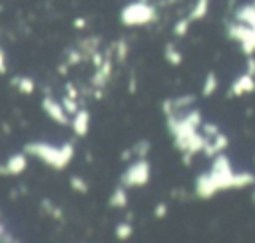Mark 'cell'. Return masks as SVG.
Listing matches in <instances>:
<instances>
[{
  "label": "cell",
  "mask_w": 255,
  "mask_h": 243,
  "mask_svg": "<svg viewBox=\"0 0 255 243\" xmlns=\"http://www.w3.org/2000/svg\"><path fill=\"white\" fill-rule=\"evenodd\" d=\"M235 189V169L225 151L211 157V165L207 171L199 173L193 181V193L199 199H211L219 191Z\"/></svg>",
  "instance_id": "obj_1"
},
{
  "label": "cell",
  "mask_w": 255,
  "mask_h": 243,
  "mask_svg": "<svg viewBox=\"0 0 255 243\" xmlns=\"http://www.w3.org/2000/svg\"><path fill=\"white\" fill-rule=\"evenodd\" d=\"M203 123V116L199 108H189L181 114H171L165 116V127L171 135V143L173 147L181 153L189 141V137L201 127Z\"/></svg>",
  "instance_id": "obj_2"
},
{
  "label": "cell",
  "mask_w": 255,
  "mask_h": 243,
  "mask_svg": "<svg viewBox=\"0 0 255 243\" xmlns=\"http://www.w3.org/2000/svg\"><path fill=\"white\" fill-rule=\"evenodd\" d=\"M24 151L30 157L40 159L42 163H46L48 167H52L56 171L66 169L76 155V147L72 141H64L62 145H54L48 141H28L24 145Z\"/></svg>",
  "instance_id": "obj_3"
},
{
  "label": "cell",
  "mask_w": 255,
  "mask_h": 243,
  "mask_svg": "<svg viewBox=\"0 0 255 243\" xmlns=\"http://www.w3.org/2000/svg\"><path fill=\"white\" fill-rule=\"evenodd\" d=\"M157 20V8L145 0H133L120 10V22L126 28H139Z\"/></svg>",
  "instance_id": "obj_4"
},
{
  "label": "cell",
  "mask_w": 255,
  "mask_h": 243,
  "mask_svg": "<svg viewBox=\"0 0 255 243\" xmlns=\"http://www.w3.org/2000/svg\"><path fill=\"white\" fill-rule=\"evenodd\" d=\"M151 179V163L147 157H135L120 175V183L129 187H145Z\"/></svg>",
  "instance_id": "obj_5"
},
{
  "label": "cell",
  "mask_w": 255,
  "mask_h": 243,
  "mask_svg": "<svg viewBox=\"0 0 255 243\" xmlns=\"http://www.w3.org/2000/svg\"><path fill=\"white\" fill-rule=\"evenodd\" d=\"M225 34H227L229 40L239 44V50L245 56H253L255 54V28L233 20V22L225 24Z\"/></svg>",
  "instance_id": "obj_6"
},
{
  "label": "cell",
  "mask_w": 255,
  "mask_h": 243,
  "mask_svg": "<svg viewBox=\"0 0 255 243\" xmlns=\"http://www.w3.org/2000/svg\"><path fill=\"white\" fill-rule=\"evenodd\" d=\"M104 52H106L104 62L94 70V76L90 78L92 90H106L108 82L112 80V72H114V50H112V44Z\"/></svg>",
  "instance_id": "obj_7"
},
{
  "label": "cell",
  "mask_w": 255,
  "mask_h": 243,
  "mask_svg": "<svg viewBox=\"0 0 255 243\" xmlns=\"http://www.w3.org/2000/svg\"><path fill=\"white\" fill-rule=\"evenodd\" d=\"M197 96L195 94H181V96H171V98H163L159 104V110L163 116H171V114H181L189 108H193Z\"/></svg>",
  "instance_id": "obj_8"
},
{
  "label": "cell",
  "mask_w": 255,
  "mask_h": 243,
  "mask_svg": "<svg viewBox=\"0 0 255 243\" xmlns=\"http://www.w3.org/2000/svg\"><path fill=\"white\" fill-rule=\"evenodd\" d=\"M42 110H44V114L54 122V123H58V125H70V114L64 110V106H62V102H58L56 98H52L50 94H46L44 98H42Z\"/></svg>",
  "instance_id": "obj_9"
},
{
  "label": "cell",
  "mask_w": 255,
  "mask_h": 243,
  "mask_svg": "<svg viewBox=\"0 0 255 243\" xmlns=\"http://www.w3.org/2000/svg\"><path fill=\"white\" fill-rule=\"evenodd\" d=\"M253 92H255V76L243 72L241 76H237L231 82L227 96L229 98H241V96H247V94H253Z\"/></svg>",
  "instance_id": "obj_10"
},
{
  "label": "cell",
  "mask_w": 255,
  "mask_h": 243,
  "mask_svg": "<svg viewBox=\"0 0 255 243\" xmlns=\"http://www.w3.org/2000/svg\"><path fill=\"white\" fill-rule=\"evenodd\" d=\"M28 167V153H12L2 165H0V175H20Z\"/></svg>",
  "instance_id": "obj_11"
},
{
  "label": "cell",
  "mask_w": 255,
  "mask_h": 243,
  "mask_svg": "<svg viewBox=\"0 0 255 243\" xmlns=\"http://www.w3.org/2000/svg\"><path fill=\"white\" fill-rule=\"evenodd\" d=\"M90 122H92V114L86 108H80L72 118H70V125L76 137H86L90 131Z\"/></svg>",
  "instance_id": "obj_12"
},
{
  "label": "cell",
  "mask_w": 255,
  "mask_h": 243,
  "mask_svg": "<svg viewBox=\"0 0 255 243\" xmlns=\"http://www.w3.org/2000/svg\"><path fill=\"white\" fill-rule=\"evenodd\" d=\"M229 147V137H227V133H223V131H217L215 135H211V137H207V141H205V147H203V155L205 157H213V155H217V153H221V151H225Z\"/></svg>",
  "instance_id": "obj_13"
},
{
  "label": "cell",
  "mask_w": 255,
  "mask_h": 243,
  "mask_svg": "<svg viewBox=\"0 0 255 243\" xmlns=\"http://www.w3.org/2000/svg\"><path fill=\"white\" fill-rule=\"evenodd\" d=\"M100 44H102V38H100V36H86V38H80V40L76 42V46H78V50L82 52V56H84L86 62L94 56V52L100 50Z\"/></svg>",
  "instance_id": "obj_14"
},
{
  "label": "cell",
  "mask_w": 255,
  "mask_h": 243,
  "mask_svg": "<svg viewBox=\"0 0 255 243\" xmlns=\"http://www.w3.org/2000/svg\"><path fill=\"white\" fill-rule=\"evenodd\" d=\"M128 203H129L128 187L120 183V185H118V187H114V191L110 193V197H108V205H110V207H114V209H126V207H128Z\"/></svg>",
  "instance_id": "obj_15"
},
{
  "label": "cell",
  "mask_w": 255,
  "mask_h": 243,
  "mask_svg": "<svg viewBox=\"0 0 255 243\" xmlns=\"http://www.w3.org/2000/svg\"><path fill=\"white\" fill-rule=\"evenodd\" d=\"M233 18H235L237 22H241V24H247V26L255 28V4L249 2V4L237 6L235 12H233Z\"/></svg>",
  "instance_id": "obj_16"
},
{
  "label": "cell",
  "mask_w": 255,
  "mask_h": 243,
  "mask_svg": "<svg viewBox=\"0 0 255 243\" xmlns=\"http://www.w3.org/2000/svg\"><path fill=\"white\" fill-rule=\"evenodd\" d=\"M10 84H12L20 94H24V96L34 94V90H36V82H34L30 76H14V78L10 80Z\"/></svg>",
  "instance_id": "obj_17"
},
{
  "label": "cell",
  "mask_w": 255,
  "mask_h": 243,
  "mask_svg": "<svg viewBox=\"0 0 255 243\" xmlns=\"http://www.w3.org/2000/svg\"><path fill=\"white\" fill-rule=\"evenodd\" d=\"M163 60L169 64V66H181V62H183V54L177 50V46L173 44V42H165V46H163Z\"/></svg>",
  "instance_id": "obj_18"
},
{
  "label": "cell",
  "mask_w": 255,
  "mask_h": 243,
  "mask_svg": "<svg viewBox=\"0 0 255 243\" xmlns=\"http://www.w3.org/2000/svg\"><path fill=\"white\" fill-rule=\"evenodd\" d=\"M209 4H211V0H195L193 2V6L189 8V20L191 22H199V20H203L207 14H209Z\"/></svg>",
  "instance_id": "obj_19"
},
{
  "label": "cell",
  "mask_w": 255,
  "mask_h": 243,
  "mask_svg": "<svg viewBox=\"0 0 255 243\" xmlns=\"http://www.w3.org/2000/svg\"><path fill=\"white\" fill-rule=\"evenodd\" d=\"M219 90V78L215 72H207L205 74V80H203V86H201V96L203 98H211L215 92Z\"/></svg>",
  "instance_id": "obj_20"
},
{
  "label": "cell",
  "mask_w": 255,
  "mask_h": 243,
  "mask_svg": "<svg viewBox=\"0 0 255 243\" xmlns=\"http://www.w3.org/2000/svg\"><path fill=\"white\" fill-rule=\"evenodd\" d=\"M112 50H114V60L118 64H126L128 54H129V46H128L126 38H120V40L112 42Z\"/></svg>",
  "instance_id": "obj_21"
},
{
  "label": "cell",
  "mask_w": 255,
  "mask_h": 243,
  "mask_svg": "<svg viewBox=\"0 0 255 243\" xmlns=\"http://www.w3.org/2000/svg\"><path fill=\"white\" fill-rule=\"evenodd\" d=\"M251 185H255V173H251L247 169L235 171V189H247Z\"/></svg>",
  "instance_id": "obj_22"
},
{
  "label": "cell",
  "mask_w": 255,
  "mask_h": 243,
  "mask_svg": "<svg viewBox=\"0 0 255 243\" xmlns=\"http://www.w3.org/2000/svg\"><path fill=\"white\" fill-rule=\"evenodd\" d=\"M114 235H116V239H118V241H128V239L133 235L131 221H129V219H126V221L116 223V227H114Z\"/></svg>",
  "instance_id": "obj_23"
},
{
  "label": "cell",
  "mask_w": 255,
  "mask_h": 243,
  "mask_svg": "<svg viewBox=\"0 0 255 243\" xmlns=\"http://www.w3.org/2000/svg\"><path fill=\"white\" fill-rule=\"evenodd\" d=\"M40 207H42V211H44L46 215H50L52 219L64 221V211H62V207H58V205L52 203L50 199H42V201H40Z\"/></svg>",
  "instance_id": "obj_24"
},
{
  "label": "cell",
  "mask_w": 255,
  "mask_h": 243,
  "mask_svg": "<svg viewBox=\"0 0 255 243\" xmlns=\"http://www.w3.org/2000/svg\"><path fill=\"white\" fill-rule=\"evenodd\" d=\"M189 28H191V20H189V16H181V18H177V20L173 22L171 32H173L175 38H185L187 32H189Z\"/></svg>",
  "instance_id": "obj_25"
},
{
  "label": "cell",
  "mask_w": 255,
  "mask_h": 243,
  "mask_svg": "<svg viewBox=\"0 0 255 243\" xmlns=\"http://www.w3.org/2000/svg\"><path fill=\"white\" fill-rule=\"evenodd\" d=\"M129 149H131V155L133 157H147L149 151H151V141L145 139V137L143 139H137Z\"/></svg>",
  "instance_id": "obj_26"
},
{
  "label": "cell",
  "mask_w": 255,
  "mask_h": 243,
  "mask_svg": "<svg viewBox=\"0 0 255 243\" xmlns=\"http://www.w3.org/2000/svg\"><path fill=\"white\" fill-rule=\"evenodd\" d=\"M64 62L72 68V66H78V64H82V62H86V60H84L82 52L78 50V46H72V48L66 50V60H64Z\"/></svg>",
  "instance_id": "obj_27"
},
{
  "label": "cell",
  "mask_w": 255,
  "mask_h": 243,
  "mask_svg": "<svg viewBox=\"0 0 255 243\" xmlns=\"http://www.w3.org/2000/svg\"><path fill=\"white\" fill-rule=\"evenodd\" d=\"M70 187H72V191L82 193V195L90 191V185H88V181H86L82 175H72V177H70Z\"/></svg>",
  "instance_id": "obj_28"
},
{
  "label": "cell",
  "mask_w": 255,
  "mask_h": 243,
  "mask_svg": "<svg viewBox=\"0 0 255 243\" xmlns=\"http://www.w3.org/2000/svg\"><path fill=\"white\" fill-rule=\"evenodd\" d=\"M60 102H62L64 110H66V112H68L70 116H74V114H76V112L80 110V102H78L76 98H72V96H66V94H64V98H62Z\"/></svg>",
  "instance_id": "obj_29"
},
{
  "label": "cell",
  "mask_w": 255,
  "mask_h": 243,
  "mask_svg": "<svg viewBox=\"0 0 255 243\" xmlns=\"http://www.w3.org/2000/svg\"><path fill=\"white\" fill-rule=\"evenodd\" d=\"M167 213H169V205L165 201L155 203V207H153V219H165Z\"/></svg>",
  "instance_id": "obj_30"
},
{
  "label": "cell",
  "mask_w": 255,
  "mask_h": 243,
  "mask_svg": "<svg viewBox=\"0 0 255 243\" xmlns=\"http://www.w3.org/2000/svg\"><path fill=\"white\" fill-rule=\"evenodd\" d=\"M201 131H203L205 137H211V135H215V133L221 131V129H219V125H217L215 122H203V123H201Z\"/></svg>",
  "instance_id": "obj_31"
},
{
  "label": "cell",
  "mask_w": 255,
  "mask_h": 243,
  "mask_svg": "<svg viewBox=\"0 0 255 243\" xmlns=\"http://www.w3.org/2000/svg\"><path fill=\"white\" fill-rule=\"evenodd\" d=\"M64 90H66V96H72V98H80V90H78V86L74 84V82H66L64 84Z\"/></svg>",
  "instance_id": "obj_32"
},
{
  "label": "cell",
  "mask_w": 255,
  "mask_h": 243,
  "mask_svg": "<svg viewBox=\"0 0 255 243\" xmlns=\"http://www.w3.org/2000/svg\"><path fill=\"white\" fill-rule=\"evenodd\" d=\"M245 72L251 74V76H255V58L253 56H247V60H245Z\"/></svg>",
  "instance_id": "obj_33"
},
{
  "label": "cell",
  "mask_w": 255,
  "mask_h": 243,
  "mask_svg": "<svg viewBox=\"0 0 255 243\" xmlns=\"http://www.w3.org/2000/svg\"><path fill=\"white\" fill-rule=\"evenodd\" d=\"M8 72V64H6V52L4 48H0V74H6Z\"/></svg>",
  "instance_id": "obj_34"
},
{
  "label": "cell",
  "mask_w": 255,
  "mask_h": 243,
  "mask_svg": "<svg viewBox=\"0 0 255 243\" xmlns=\"http://www.w3.org/2000/svg\"><path fill=\"white\" fill-rule=\"evenodd\" d=\"M128 92H129L131 96H133V94L137 92V78H135L133 74L129 76V84H128Z\"/></svg>",
  "instance_id": "obj_35"
},
{
  "label": "cell",
  "mask_w": 255,
  "mask_h": 243,
  "mask_svg": "<svg viewBox=\"0 0 255 243\" xmlns=\"http://www.w3.org/2000/svg\"><path fill=\"white\" fill-rule=\"evenodd\" d=\"M72 24H74V28H76V30H84V28L88 26V20L80 16V18H74V22H72Z\"/></svg>",
  "instance_id": "obj_36"
},
{
  "label": "cell",
  "mask_w": 255,
  "mask_h": 243,
  "mask_svg": "<svg viewBox=\"0 0 255 243\" xmlns=\"http://www.w3.org/2000/svg\"><path fill=\"white\" fill-rule=\"evenodd\" d=\"M120 157H122V161H126V159H129V157H133V155H131V149H129V147H128V149H124Z\"/></svg>",
  "instance_id": "obj_37"
},
{
  "label": "cell",
  "mask_w": 255,
  "mask_h": 243,
  "mask_svg": "<svg viewBox=\"0 0 255 243\" xmlns=\"http://www.w3.org/2000/svg\"><path fill=\"white\" fill-rule=\"evenodd\" d=\"M68 68H70V66L64 62V64H60V66H58V72H60L62 76H66V74H68Z\"/></svg>",
  "instance_id": "obj_38"
},
{
  "label": "cell",
  "mask_w": 255,
  "mask_h": 243,
  "mask_svg": "<svg viewBox=\"0 0 255 243\" xmlns=\"http://www.w3.org/2000/svg\"><path fill=\"white\" fill-rule=\"evenodd\" d=\"M159 2H161V4H165V6H167V4H173V2H175V0H159Z\"/></svg>",
  "instance_id": "obj_39"
},
{
  "label": "cell",
  "mask_w": 255,
  "mask_h": 243,
  "mask_svg": "<svg viewBox=\"0 0 255 243\" xmlns=\"http://www.w3.org/2000/svg\"><path fill=\"white\" fill-rule=\"evenodd\" d=\"M251 201L255 203V189H253V193H251Z\"/></svg>",
  "instance_id": "obj_40"
},
{
  "label": "cell",
  "mask_w": 255,
  "mask_h": 243,
  "mask_svg": "<svg viewBox=\"0 0 255 243\" xmlns=\"http://www.w3.org/2000/svg\"><path fill=\"white\" fill-rule=\"evenodd\" d=\"M253 161H255V157H253Z\"/></svg>",
  "instance_id": "obj_41"
},
{
  "label": "cell",
  "mask_w": 255,
  "mask_h": 243,
  "mask_svg": "<svg viewBox=\"0 0 255 243\" xmlns=\"http://www.w3.org/2000/svg\"><path fill=\"white\" fill-rule=\"evenodd\" d=\"M253 4H255V0H253Z\"/></svg>",
  "instance_id": "obj_42"
}]
</instances>
